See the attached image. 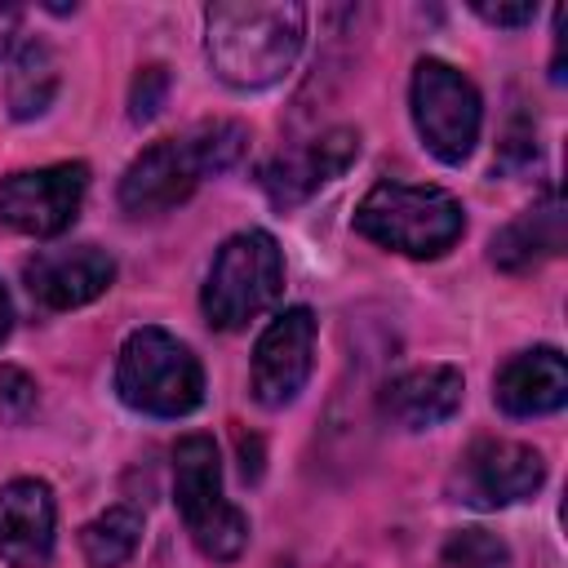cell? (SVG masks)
Instances as JSON below:
<instances>
[{"label":"cell","mask_w":568,"mask_h":568,"mask_svg":"<svg viewBox=\"0 0 568 568\" xmlns=\"http://www.w3.org/2000/svg\"><path fill=\"white\" fill-rule=\"evenodd\" d=\"M115 390L129 408L151 417H182L204 399V368L186 342L164 328H138L120 346Z\"/></svg>","instance_id":"obj_4"},{"label":"cell","mask_w":568,"mask_h":568,"mask_svg":"<svg viewBox=\"0 0 568 568\" xmlns=\"http://www.w3.org/2000/svg\"><path fill=\"white\" fill-rule=\"evenodd\" d=\"M315 364V315L306 306L280 311L253 346V399L262 408H284L297 399Z\"/></svg>","instance_id":"obj_9"},{"label":"cell","mask_w":568,"mask_h":568,"mask_svg":"<svg viewBox=\"0 0 568 568\" xmlns=\"http://www.w3.org/2000/svg\"><path fill=\"white\" fill-rule=\"evenodd\" d=\"M248 146V129L235 120H204L182 138L146 146L120 178V209L133 217H155L182 204L209 173L231 169Z\"/></svg>","instance_id":"obj_2"},{"label":"cell","mask_w":568,"mask_h":568,"mask_svg":"<svg viewBox=\"0 0 568 568\" xmlns=\"http://www.w3.org/2000/svg\"><path fill=\"white\" fill-rule=\"evenodd\" d=\"M382 417L404 430H430L462 408V373L453 364H422L390 377L377 395Z\"/></svg>","instance_id":"obj_14"},{"label":"cell","mask_w":568,"mask_h":568,"mask_svg":"<svg viewBox=\"0 0 568 568\" xmlns=\"http://www.w3.org/2000/svg\"><path fill=\"white\" fill-rule=\"evenodd\" d=\"M444 568H510V546L488 528H462L444 541Z\"/></svg>","instance_id":"obj_19"},{"label":"cell","mask_w":568,"mask_h":568,"mask_svg":"<svg viewBox=\"0 0 568 568\" xmlns=\"http://www.w3.org/2000/svg\"><path fill=\"white\" fill-rule=\"evenodd\" d=\"M173 497H178V510H182L200 555H209L217 564L240 559V550L248 541V519L222 497L217 444L209 435L178 439V448H173Z\"/></svg>","instance_id":"obj_6"},{"label":"cell","mask_w":568,"mask_h":568,"mask_svg":"<svg viewBox=\"0 0 568 568\" xmlns=\"http://www.w3.org/2000/svg\"><path fill=\"white\" fill-rule=\"evenodd\" d=\"M564 240H568V226H564V200L555 191H546L532 209H524L515 222H506L497 235H493V262L510 275L519 271H532L550 257L564 253Z\"/></svg>","instance_id":"obj_16"},{"label":"cell","mask_w":568,"mask_h":568,"mask_svg":"<svg viewBox=\"0 0 568 568\" xmlns=\"http://www.w3.org/2000/svg\"><path fill=\"white\" fill-rule=\"evenodd\" d=\"M142 541V515L133 506H111L98 519H89L80 528V550L89 559V568H120L129 564V555Z\"/></svg>","instance_id":"obj_18"},{"label":"cell","mask_w":568,"mask_h":568,"mask_svg":"<svg viewBox=\"0 0 568 568\" xmlns=\"http://www.w3.org/2000/svg\"><path fill=\"white\" fill-rule=\"evenodd\" d=\"M359 155V133L355 129H328L293 151H280L266 169H262V191L275 209H297L302 200H311L324 182L342 178L351 169V160Z\"/></svg>","instance_id":"obj_11"},{"label":"cell","mask_w":568,"mask_h":568,"mask_svg":"<svg viewBox=\"0 0 568 568\" xmlns=\"http://www.w3.org/2000/svg\"><path fill=\"white\" fill-rule=\"evenodd\" d=\"M58 53L44 44V40H27L9 67V111L18 120H31V115H44L53 93H58Z\"/></svg>","instance_id":"obj_17"},{"label":"cell","mask_w":568,"mask_h":568,"mask_svg":"<svg viewBox=\"0 0 568 568\" xmlns=\"http://www.w3.org/2000/svg\"><path fill=\"white\" fill-rule=\"evenodd\" d=\"M408 102H413V124H417V133L435 160L462 164L475 151L484 106H479L475 84L457 67H448L439 58H422L413 67Z\"/></svg>","instance_id":"obj_7"},{"label":"cell","mask_w":568,"mask_h":568,"mask_svg":"<svg viewBox=\"0 0 568 568\" xmlns=\"http://www.w3.org/2000/svg\"><path fill=\"white\" fill-rule=\"evenodd\" d=\"M284 293V257L266 231L231 235L204 280L200 306L213 328H244L262 311H271Z\"/></svg>","instance_id":"obj_5"},{"label":"cell","mask_w":568,"mask_h":568,"mask_svg":"<svg viewBox=\"0 0 568 568\" xmlns=\"http://www.w3.org/2000/svg\"><path fill=\"white\" fill-rule=\"evenodd\" d=\"M84 186H89L84 164H49V169L9 173L0 182V222L36 240L62 235L80 213Z\"/></svg>","instance_id":"obj_8"},{"label":"cell","mask_w":568,"mask_h":568,"mask_svg":"<svg viewBox=\"0 0 568 568\" xmlns=\"http://www.w3.org/2000/svg\"><path fill=\"white\" fill-rule=\"evenodd\" d=\"M475 13L493 27H524L537 18V4L532 0H519V4H488V0H475Z\"/></svg>","instance_id":"obj_22"},{"label":"cell","mask_w":568,"mask_h":568,"mask_svg":"<svg viewBox=\"0 0 568 568\" xmlns=\"http://www.w3.org/2000/svg\"><path fill=\"white\" fill-rule=\"evenodd\" d=\"M169 98V71L164 67H142L133 75V89H129V120H151Z\"/></svg>","instance_id":"obj_20"},{"label":"cell","mask_w":568,"mask_h":568,"mask_svg":"<svg viewBox=\"0 0 568 568\" xmlns=\"http://www.w3.org/2000/svg\"><path fill=\"white\" fill-rule=\"evenodd\" d=\"M58 506L44 479H13L0 488V559L13 568H44L53 559Z\"/></svg>","instance_id":"obj_13"},{"label":"cell","mask_w":568,"mask_h":568,"mask_svg":"<svg viewBox=\"0 0 568 568\" xmlns=\"http://www.w3.org/2000/svg\"><path fill=\"white\" fill-rule=\"evenodd\" d=\"M9 328H13V306H9V293H4V284H0V342L9 337Z\"/></svg>","instance_id":"obj_24"},{"label":"cell","mask_w":568,"mask_h":568,"mask_svg":"<svg viewBox=\"0 0 568 568\" xmlns=\"http://www.w3.org/2000/svg\"><path fill=\"white\" fill-rule=\"evenodd\" d=\"M546 479V462L532 444H519V439H475L470 453L462 457V470H457V493L462 501L470 506H510V501H524L541 488Z\"/></svg>","instance_id":"obj_10"},{"label":"cell","mask_w":568,"mask_h":568,"mask_svg":"<svg viewBox=\"0 0 568 568\" xmlns=\"http://www.w3.org/2000/svg\"><path fill=\"white\" fill-rule=\"evenodd\" d=\"M27 288L53 311L84 306L102 297L115 280V257L98 244H71V248H44L27 262Z\"/></svg>","instance_id":"obj_12"},{"label":"cell","mask_w":568,"mask_h":568,"mask_svg":"<svg viewBox=\"0 0 568 568\" xmlns=\"http://www.w3.org/2000/svg\"><path fill=\"white\" fill-rule=\"evenodd\" d=\"M36 404V386L22 368H0V413L9 417H27V408Z\"/></svg>","instance_id":"obj_21"},{"label":"cell","mask_w":568,"mask_h":568,"mask_svg":"<svg viewBox=\"0 0 568 568\" xmlns=\"http://www.w3.org/2000/svg\"><path fill=\"white\" fill-rule=\"evenodd\" d=\"M355 231L404 257H439L466 231V213L439 186L377 182L355 209Z\"/></svg>","instance_id":"obj_3"},{"label":"cell","mask_w":568,"mask_h":568,"mask_svg":"<svg viewBox=\"0 0 568 568\" xmlns=\"http://www.w3.org/2000/svg\"><path fill=\"white\" fill-rule=\"evenodd\" d=\"M18 31H22V9H18V4H9V0H0V58H9V53H13Z\"/></svg>","instance_id":"obj_23"},{"label":"cell","mask_w":568,"mask_h":568,"mask_svg":"<svg viewBox=\"0 0 568 568\" xmlns=\"http://www.w3.org/2000/svg\"><path fill=\"white\" fill-rule=\"evenodd\" d=\"M493 399L501 413L510 417H541L564 408L568 399V364L555 346H537V351H519L501 364L497 382H493Z\"/></svg>","instance_id":"obj_15"},{"label":"cell","mask_w":568,"mask_h":568,"mask_svg":"<svg viewBox=\"0 0 568 568\" xmlns=\"http://www.w3.org/2000/svg\"><path fill=\"white\" fill-rule=\"evenodd\" d=\"M209 62L235 89L275 84L306 36V9L293 0H226L209 4Z\"/></svg>","instance_id":"obj_1"}]
</instances>
